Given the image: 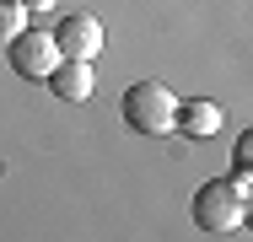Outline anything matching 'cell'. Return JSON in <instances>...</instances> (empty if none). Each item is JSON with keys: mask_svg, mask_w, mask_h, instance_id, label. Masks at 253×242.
I'll list each match as a JSON object with an SVG mask.
<instances>
[{"mask_svg": "<svg viewBox=\"0 0 253 242\" xmlns=\"http://www.w3.org/2000/svg\"><path fill=\"white\" fill-rule=\"evenodd\" d=\"M248 189L253 178H210L194 189V226L210 232V237H232L248 226Z\"/></svg>", "mask_w": 253, "mask_h": 242, "instance_id": "6da1fadb", "label": "cell"}, {"mask_svg": "<svg viewBox=\"0 0 253 242\" xmlns=\"http://www.w3.org/2000/svg\"><path fill=\"white\" fill-rule=\"evenodd\" d=\"M178 102H183V97L167 92V81H135L129 92L119 97L124 124H129L135 135H146V140H162V135L178 129Z\"/></svg>", "mask_w": 253, "mask_h": 242, "instance_id": "7a4b0ae2", "label": "cell"}, {"mask_svg": "<svg viewBox=\"0 0 253 242\" xmlns=\"http://www.w3.org/2000/svg\"><path fill=\"white\" fill-rule=\"evenodd\" d=\"M5 48H11V70H16L22 81H49L54 65L65 59L59 43H54V33H43V27H22Z\"/></svg>", "mask_w": 253, "mask_h": 242, "instance_id": "3957f363", "label": "cell"}, {"mask_svg": "<svg viewBox=\"0 0 253 242\" xmlns=\"http://www.w3.org/2000/svg\"><path fill=\"white\" fill-rule=\"evenodd\" d=\"M54 43H59L65 59H97L102 43H108V33H102V22L92 16V11H76V16H59Z\"/></svg>", "mask_w": 253, "mask_h": 242, "instance_id": "277c9868", "label": "cell"}, {"mask_svg": "<svg viewBox=\"0 0 253 242\" xmlns=\"http://www.w3.org/2000/svg\"><path fill=\"white\" fill-rule=\"evenodd\" d=\"M92 86H97L92 59H59V65H54V76H49V92L59 97V102H86Z\"/></svg>", "mask_w": 253, "mask_h": 242, "instance_id": "5b68a950", "label": "cell"}, {"mask_svg": "<svg viewBox=\"0 0 253 242\" xmlns=\"http://www.w3.org/2000/svg\"><path fill=\"white\" fill-rule=\"evenodd\" d=\"M215 129H221V102H210V97H183L178 102V135L210 140Z\"/></svg>", "mask_w": 253, "mask_h": 242, "instance_id": "8992f818", "label": "cell"}, {"mask_svg": "<svg viewBox=\"0 0 253 242\" xmlns=\"http://www.w3.org/2000/svg\"><path fill=\"white\" fill-rule=\"evenodd\" d=\"M22 27H27V5L22 0H0V43H11Z\"/></svg>", "mask_w": 253, "mask_h": 242, "instance_id": "52a82bcc", "label": "cell"}, {"mask_svg": "<svg viewBox=\"0 0 253 242\" xmlns=\"http://www.w3.org/2000/svg\"><path fill=\"white\" fill-rule=\"evenodd\" d=\"M232 167H237L243 178H253V129L237 135V145H232Z\"/></svg>", "mask_w": 253, "mask_h": 242, "instance_id": "ba28073f", "label": "cell"}, {"mask_svg": "<svg viewBox=\"0 0 253 242\" xmlns=\"http://www.w3.org/2000/svg\"><path fill=\"white\" fill-rule=\"evenodd\" d=\"M22 5H27V16H43V11H54L59 0H22Z\"/></svg>", "mask_w": 253, "mask_h": 242, "instance_id": "9c48e42d", "label": "cell"}, {"mask_svg": "<svg viewBox=\"0 0 253 242\" xmlns=\"http://www.w3.org/2000/svg\"><path fill=\"white\" fill-rule=\"evenodd\" d=\"M248 226H253V189H248Z\"/></svg>", "mask_w": 253, "mask_h": 242, "instance_id": "30bf717a", "label": "cell"}]
</instances>
